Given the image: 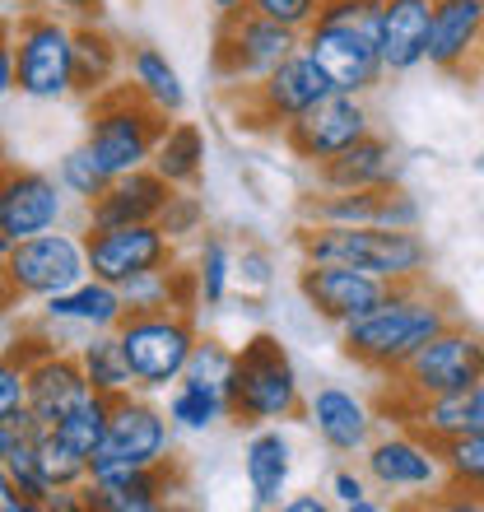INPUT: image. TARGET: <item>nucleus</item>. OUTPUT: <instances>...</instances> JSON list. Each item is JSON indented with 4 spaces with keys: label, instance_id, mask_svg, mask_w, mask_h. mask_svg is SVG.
Returning a JSON list of instances; mask_svg holds the SVG:
<instances>
[{
    "label": "nucleus",
    "instance_id": "obj_2",
    "mask_svg": "<svg viewBox=\"0 0 484 512\" xmlns=\"http://www.w3.org/2000/svg\"><path fill=\"white\" fill-rule=\"evenodd\" d=\"M298 261H345L387 284H415L429 275V243L419 229H387V224H298Z\"/></svg>",
    "mask_w": 484,
    "mask_h": 512
},
{
    "label": "nucleus",
    "instance_id": "obj_4",
    "mask_svg": "<svg viewBox=\"0 0 484 512\" xmlns=\"http://www.w3.org/2000/svg\"><path fill=\"white\" fill-rule=\"evenodd\" d=\"M308 410L303 401V382L298 368L289 359V350L280 345V336H252L233 359L229 373V419L233 424H284Z\"/></svg>",
    "mask_w": 484,
    "mask_h": 512
},
{
    "label": "nucleus",
    "instance_id": "obj_9",
    "mask_svg": "<svg viewBox=\"0 0 484 512\" xmlns=\"http://www.w3.org/2000/svg\"><path fill=\"white\" fill-rule=\"evenodd\" d=\"M5 294L10 298H52L89 275L84 233L47 229L38 238H19L5 247Z\"/></svg>",
    "mask_w": 484,
    "mask_h": 512
},
{
    "label": "nucleus",
    "instance_id": "obj_24",
    "mask_svg": "<svg viewBox=\"0 0 484 512\" xmlns=\"http://www.w3.org/2000/svg\"><path fill=\"white\" fill-rule=\"evenodd\" d=\"M294 475V443L280 424H256L242 447V480L252 494V508H280Z\"/></svg>",
    "mask_w": 484,
    "mask_h": 512
},
{
    "label": "nucleus",
    "instance_id": "obj_44",
    "mask_svg": "<svg viewBox=\"0 0 484 512\" xmlns=\"http://www.w3.org/2000/svg\"><path fill=\"white\" fill-rule=\"evenodd\" d=\"M42 10H56V14H66V19H103V0H38Z\"/></svg>",
    "mask_w": 484,
    "mask_h": 512
},
{
    "label": "nucleus",
    "instance_id": "obj_47",
    "mask_svg": "<svg viewBox=\"0 0 484 512\" xmlns=\"http://www.w3.org/2000/svg\"><path fill=\"white\" fill-rule=\"evenodd\" d=\"M210 10L215 14H242V10H252V0H210Z\"/></svg>",
    "mask_w": 484,
    "mask_h": 512
},
{
    "label": "nucleus",
    "instance_id": "obj_42",
    "mask_svg": "<svg viewBox=\"0 0 484 512\" xmlns=\"http://www.w3.org/2000/svg\"><path fill=\"white\" fill-rule=\"evenodd\" d=\"M28 410V368L5 354L0 364V419H19Z\"/></svg>",
    "mask_w": 484,
    "mask_h": 512
},
{
    "label": "nucleus",
    "instance_id": "obj_29",
    "mask_svg": "<svg viewBox=\"0 0 484 512\" xmlns=\"http://www.w3.org/2000/svg\"><path fill=\"white\" fill-rule=\"evenodd\" d=\"M121 66H126V47L98 19H80L75 24V94L98 98L117 84Z\"/></svg>",
    "mask_w": 484,
    "mask_h": 512
},
{
    "label": "nucleus",
    "instance_id": "obj_37",
    "mask_svg": "<svg viewBox=\"0 0 484 512\" xmlns=\"http://www.w3.org/2000/svg\"><path fill=\"white\" fill-rule=\"evenodd\" d=\"M56 177H61V187H66V196H75L80 205L98 201L103 191H108L112 173L98 163V154L89 145H75L61 154V163H56Z\"/></svg>",
    "mask_w": 484,
    "mask_h": 512
},
{
    "label": "nucleus",
    "instance_id": "obj_33",
    "mask_svg": "<svg viewBox=\"0 0 484 512\" xmlns=\"http://www.w3.org/2000/svg\"><path fill=\"white\" fill-rule=\"evenodd\" d=\"M168 419L182 433H205L215 429L219 419H229V391L201 387V382H177L168 391Z\"/></svg>",
    "mask_w": 484,
    "mask_h": 512
},
{
    "label": "nucleus",
    "instance_id": "obj_1",
    "mask_svg": "<svg viewBox=\"0 0 484 512\" xmlns=\"http://www.w3.org/2000/svg\"><path fill=\"white\" fill-rule=\"evenodd\" d=\"M443 326H452V308L443 294H433L424 280L391 284L387 298L373 312H363L359 322L340 331L345 359L359 364L363 373L377 378H401V368L429 345Z\"/></svg>",
    "mask_w": 484,
    "mask_h": 512
},
{
    "label": "nucleus",
    "instance_id": "obj_43",
    "mask_svg": "<svg viewBox=\"0 0 484 512\" xmlns=\"http://www.w3.org/2000/svg\"><path fill=\"white\" fill-rule=\"evenodd\" d=\"M238 275L242 280H252V289L261 294L270 284V256L261 252V247H242V256H238Z\"/></svg>",
    "mask_w": 484,
    "mask_h": 512
},
{
    "label": "nucleus",
    "instance_id": "obj_45",
    "mask_svg": "<svg viewBox=\"0 0 484 512\" xmlns=\"http://www.w3.org/2000/svg\"><path fill=\"white\" fill-rule=\"evenodd\" d=\"M466 433H484V378L466 391Z\"/></svg>",
    "mask_w": 484,
    "mask_h": 512
},
{
    "label": "nucleus",
    "instance_id": "obj_18",
    "mask_svg": "<svg viewBox=\"0 0 484 512\" xmlns=\"http://www.w3.org/2000/svg\"><path fill=\"white\" fill-rule=\"evenodd\" d=\"M61 215H66L61 177L38 173V168H5L0 177V247L61 229Z\"/></svg>",
    "mask_w": 484,
    "mask_h": 512
},
{
    "label": "nucleus",
    "instance_id": "obj_39",
    "mask_svg": "<svg viewBox=\"0 0 484 512\" xmlns=\"http://www.w3.org/2000/svg\"><path fill=\"white\" fill-rule=\"evenodd\" d=\"M233 359H238V350H229V345H219V340H210V336L196 340V354H191L187 378H182V382H201V387H219V391H229Z\"/></svg>",
    "mask_w": 484,
    "mask_h": 512
},
{
    "label": "nucleus",
    "instance_id": "obj_40",
    "mask_svg": "<svg viewBox=\"0 0 484 512\" xmlns=\"http://www.w3.org/2000/svg\"><path fill=\"white\" fill-rule=\"evenodd\" d=\"M326 0H252L256 14H266V19H275V24L294 28V33H308L312 24H317V14H322Z\"/></svg>",
    "mask_w": 484,
    "mask_h": 512
},
{
    "label": "nucleus",
    "instance_id": "obj_26",
    "mask_svg": "<svg viewBox=\"0 0 484 512\" xmlns=\"http://www.w3.org/2000/svg\"><path fill=\"white\" fill-rule=\"evenodd\" d=\"M177 475L173 461L163 466H140V471L121 475V480H108V485H80L84 512H159L163 503L173 499Z\"/></svg>",
    "mask_w": 484,
    "mask_h": 512
},
{
    "label": "nucleus",
    "instance_id": "obj_23",
    "mask_svg": "<svg viewBox=\"0 0 484 512\" xmlns=\"http://www.w3.org/2000/svg\"><path fill=\"white\" fill-rule=\"evenodd\" d=\"M429 33L433 0H387L382 5V28H377L387 75H410V70L429 66Z\"/></svg>",
    "mask_w": 484,
    "mask_h": 512
},
{
    "label": "nucleus",
    "instance_id": "obj_27",
    "mask_svg": "<svg viewBox=\"0 0 484 512\" xmlns=\"http://www.w3.org/2000/svg\"><path fill=\"white\" fill-rule=\"evenodd\" d=\"M317 182L331 191H359V187H391L401 182V154L382 135H363L336 159L317 163Z\"/></svg>",
    "mask_w": 484,
    "mask_h": 512
},
{
    "label": "nucleus",
    "instance_id": "obj_36",
    "mask_svg": "<svg viewBox=\"0 0 484 512\" xmlns=\"http://www.w3.org/2000/svg\"><path fill=\"white\" fill-rule=\"evenodd\" d=\"M108 419H112V401L94 391L80 410H70V415L61 419V424H52V429H56V438H61L66 447H75L80 457L94 461V452L103 447V438H108Z\"/></svg>",
    "mask_w": 484,
    "mask_h": 512
},
{
    "label": "nucleus",
    "instance_id": "obj_22",
    "mask_svg": "<svg viewBox=\"0 0 484 512\" xmlns=\"http://www.w3.org/2000/svg\"><path fill=\"white\" fill-rule=\"evenodd\" d=\"M24 368H28V410L47 429L61 424L70 410H80L94 396V382L84 378V364L75 350H52Z\"/></svg>",
    "mask_w": 484,
    "mask_h": 512
},
{
    "label": "nucleus",
    "instance_id": "obj_21",
    "mask_svg": "<svg viewBox=\"0 0 484 512\" xmlns=\"http://www.w3.org/2000/svg\"><path fill=\"white\" fill-rule=\"evenodd\" d=\"M484 56V0H433L429 66L443 75H471Z\"/></svg>",
    "mask_w": 484,
    "mask_h": 512
},
{
    "label": "nucleus",
    "instance_id": "obj_28",
    "mask_svg": "<svg viewBox=\"0 0 484 512\" xmlns=\"http://www.w3.org/2000/svg\"><path fill=\"white\" fill-rule=\"evenodd\" d=\"M121 298H126V312H196L201 308V280H196V266H159L135 275L131 284H121Z\"/></svg>",
    "mask_w": 484,
    "mask_h": 512
},
{
    "label": "nucleus",
    "instance_id": "obj_35",
    "mask_svg": "<svg viewBox=\"0 0 484 512\" xmlns=\"http://www.w3.org/2000/svg\"><path fill=\"white\" fill-rule=\"evenodd\" d=\"M447 494H466V503L484 489V433H457L443 443Z\"/></svg>",
    "mask_w": 484,
    "mask_h": 512
},
{
    "label": "nucleus",
    "instance_id": "obj_48",
    "mask_svg": "<svg viewBox=\"0 0 484 512\" xmlns=\"http://www.w3.org/2000/svg\"><path fill=\"white\" fill-rule=\"evenodd\" d=\"M471 503H475V508H484V489H480V494H475V499H471Z\"/></svg>",
    "mask_w": 484,
    "mask_h": 512
},
{
    "label": "nucleus",
    "instance_id": "obj_12",
    "mask_svg": "<svg viewBox=\"0 0 484 512\" xmlns=\"http://www.w3.org/2000/svg\"><path fill=\"white\" fill-rule=\"evenodd\" d=\"M480 378H484V336H475V331L452 322L401 368V378H391V382L424 401V396L471 391Z\"/></svg>",
    "mask_w": 484,
    "mask_h": 512
},
{
    "label": "nucleus",
    "instance_id": "obj_25",
    "mask_svg": "<svg viewBox=\"0 0 484 512\" xmlns=\"http://www.w3.org/2000/svg\"><path fill=\"white\" fill-rule=\"evenodd\" d=\"M42 317H52V322H66L84 336H94V331H117L121 317H126V298H121L117 284L98 280V275H84L80 284H70L61 294L42 298Z\"/></svg>",
    "mask_w": 484,
    "mask_h": 512
},
{
    "label": "nucleus",
    "instance_id": "obj_41",
    "mask_svg": "<svg viewBox=\"0 0 484 512\" xmlns=\"http://www.w3.org/2000/svg\"><path fill=\"white\" fill-rule=\"evenodd\" d=\"M368 489H373V480L363 471H350V466L331 475V503L345 512H382V503L368 499Z\"/></svg>",
    "mask_w": 484,
    "mask_h": 512
},
{
    "label": "nucleus",
    "instance_id": "obj_3",
    "mask_svg": "<svg viewBox=\"0 0 484 512\" xmlns=\"http://www.w3.org/2000/svg\"><path fill=\"white\" fill-rule=\"evenodd\" d=\"M163 131H168V112L149 103L131 80L112 84L98 98H89V126H84V145L98 154V163L112 177L135 173L154 163Z\"/></svg>",
    "mask_w": 484,
    "mask_h": 512
},
{
    "label": "nucleus",
    "instance_id": "obj_10",
    "mask_svg": "<svg viewBox=\"0 0 484 512\" xmlns=\"http://www.w3.org/2000/svg\"><path fill=\"white\" fill-rule=\"evenodd\" d=\"M363 475L382 494H415V499H438L447 489L443 447L415 429H391L363 447Z\"/></svg>",
    "mask_w": 484,
    "mask_h": 512
},
{
    "label": "nucleus",
    "instance_id": "obj_38",
    "mask_svg": "<svg viewBox=\"0 0 484 512\" xmlns=\"http://www.w3.org/2000/svg\"><path fill=\"white\" fill-rule=\"evenodd\" d=\"M159 229L173 238V243H187V238H205V201L196 196V187H177L173 201L163 205Z\"/></svg>",
    "mask_w": 484,
    "mask_h": 512
},
{
    "label": "nucleus",
    "instance_id": "obj_16",
    "mask_svg": "<svg viewBox=\"0 0 484 512\" xmlns=\"http://www.w3.org/2000/svg\"><path fill=\"white\" fill-rule=\"evenodd\" d=\"M303 52L326 70V80L336 84V94H368L382 84L387 66H382V47L373 33L363 28H345V24H317L303 33Z\"/></svg>",
    "mask_w": 484,
    "mask_h": 512
},
{
    "label": "nucleus",
    "instance_id": "obj_17",
    "mask_svg": "<svg viewBox=\"0 0 484 512\" xmlns=\"http://www.w3.org/2000/svg\"><path fill=\"white\" fill-rule=\"evenodd\" d=\"M298 219L308 224H387V229H419V201L401 182L359 191H312L298 201Z\"/></svg>",
    "mask_w": 484,
    "mask_h": 512
},
{
    "label": "nucleus",
    "instance_id": "obj_7",
    "mask_svg": "<svg viewBox=\"0 0 484 512\" xmlns=\"http://www.w3.org/2000/svg\"><path fill=\"white\" fill-rule=\"evenodd\" d=\"M117 340L131 364L135 391H168L187 378V364L196 354V312H126L117 326Z\"/></svg>",
    "mask_w": 484,
    "mask_h": 512
},
{
    "label": "nucleus",
    "instance_id": "obj_20",
    "mask_svg": "<svg viewBox=\"0 0 484 512\" xmlns=\"http://www.w3.org/2000/svg\"><path fill=\"white\" fill-rule=\"evenodd\" d=\"M173 182L159 177L154 168H135L108 182L98 201L84 205V224L89 229H112V224H159L163 205L173 201Z\"/></svg>",
    "mask_w": 484,
    "mask_h": 512
},
{
    "label": "nucleus",
    "instance_id": "obj_11",
    "mask_svg": "<svg viewBox=\"0 0 484 512\" xmlns=\"http://www.w3.org/2000/svg\"><path fill=\"white\" fill-rule=\"evenodd\" d=\"M336 94V84L326 80V70L298 47L284 66H275L261 84L242 89L238 117L256 131H284L289 122H298L308 108H317L322 98Z\"/></svg>",
    "mask_w": 484,
    "mask_h": 512
},
{
    "label": "nucleus",
    "instance_id": "obj_34",
    "mask_svg": "<svg viewBox=\"0 0 484 512\" xmlns=\"http://www.w3.org/2000/svg\"><path fill=\"white\" fill-rule=\"evenodd\" d=\"M233 275H238V256L233 247L219 238V233H205L196 243V280H201V308H219L233 289Z\"/></svg>",
    "mask_w": 484,
    "mask_h": 512
},
{
    "label": "nucleus",
    "instance_id": "obj_14",
    "mask_svg": "<svg viewBox=\"0 0 484 512\" xmlns=\"http://www.w3.org/2000/svg\"><path fill=\"white\" fill-rule=\"evenodd\" d=\"M391 284L368 275L359 266H345V261H298V294L322 322L345 326L359 322L363 312H373L382 298H387Z\"/></svg>",
    "mask_w": 484,
    "mask_h": 512
},
{
    "label": "nucleus",
    "instance_id": "obj_13",
    "mask_svg": "<svg viewBox=\"0 0 484 512\" xmlns=\"http://www.w3.org/2000/svg\"><path fill=\"white\" fill-rule=\"evenodd\" d=\"M84 252H89V275L108 284H131L135 275L177 261V243L159 224H112V229H89L84 224Z\"/></svg>",
    "mask_w": 484,
    "mask_h": 512
},
{
    "label": "nucleus",
    "instance_id": "obj_15",
    "mask_svg": "<svg viewBox=\"0 0 484 512\" xmlns=\"http://www.w3.org/2000/svg\"><path fill=\"white\" fill-rule=\"evenodd\" d=\"M363 135H373V117L363 108V98L359 94H331V98H322L317 108L303 112L298 122L284 126L280 140L294 159L317 168V163L336 159V154H345L350 145H359Z\"/></svg>",
    "mask_w": 484,
    "mask_h": 512
},
{
    "label": "nucleus",
    "instance_id": "obj_32",
    "mask_svg": "<svg viewBox=\"0 0 484 512\" xmlns=\"http://www.w3.org/2000/svg\"><path fill=\"white\" fill-rule=\"evenodd\" d=\"M75 354H80L84 378L94 382L98 396L117 401V396H126V391H135L131 364H126V350H121L117 331H94V336H84V345Z\"/></svg>",
    "mask_w": 484,
    "mask_h": 512
},
{
    "label": "nucleus",
    "instance_id": "obj_30",
    "mask_svg": "<svg viewBox=\"0 0 484 512\" xmlns=\"http://www.w3.org/2000/svg\"><path fill=\"white\" fill-rule=\"evenodd\" d=\"M126 80H131L149 103H159L168 117H177V112L187 108V84H182L177 66L159 52V47H149V42L126 47Z\"/></svg>",
    "mask_w": 484,
    "mask_h": 512
},
{
    "label": "nucleus",
    "instance_id": "obj_31",
    "mask_svg": "<svg viewBox=\"0 0 484 512\" xmlns=\"http://www.w3.org/2000/svg\"><path fill=\"white\" fill-rule=\"evenodd\" d=\"M205 159H210V145H205V131L196 122H168L159 149H154V173L168 177L173 187H201L205 177Z\"/></svg>",
    "mask_w": 484,
    "mask_h": 512
},
{
    "label": "nucleus",
    "instance_id": "obj_6",
    "mask_svg": "<svg viewBox=\"0 0 484 512\" xmlns=\"http://www.w3.org/2000/svg\"><path fill=\"white\" fill-rule=\"evenodd\" d=\"M173 419L168 405H154L149 391H126L112 401L108 438L89 461V485H108L140 466H163L173 461Z\"/></svg>",
    "mask_w": 484,
    "mask_h": 512
},
{
    "label": "nucleus",
    "instance_id": "obj_19",
    "mask_svg": "<svg viewBox=\"0 0 484 512\" xmlns=\"http://www.w3.org/2000/svg\"><path fill=\"white\" fill-rule=\"evenodd\" d=\"M303 419L312 424L317 443H322L326 452H336V457H363V447L377 438L373 433L377 429L373 405L363 401V396H354V391H345V387H317L308 396Z\"/></svg>",
    "mask_w": 484,
    "mask_h": 512
},
{
    "label": "nucleus",
    "instance_id": "obj_5",
    "mask_svg": "<svg viewBox=\"0 0 484 512\" xmlns=\"http://www.w3.org/2000/svg\"><path fill=\"white\" fill-rule=\"evenodd\" d=\"M5 42L14 47V75L24 98L56 103L75 94V19L56 10H24L5 24Z\"/></svg>",
    "mask_w": 484,
    "mask_h": 512
},
{
    "label": "nucleus",
    "instance_id": "obj_46",
    "mask_svg": "<svg viewBox=\"0 0 484 512\" xmlns=\"http://www.w3.org/2000/svg\"><path fill=\"white\" fill-rule=\"evenodd\" d=\"M284 508L289 512H326L331 499H322V494H294V499H284Z\"/></svg>",
    "mask_w": 484,
    "mask_h": 512
},
{
    "label": "nucleus",
    "instance_id": "obj_49",
    "mask_svg": "<svg viewBox=\"0 0 484 512\" xmlns=\"http://www.w3.org/2000/svg\"><path fill=\"white\" fill-rule=\"evenodd\" d=\"M475 168H480V173H484V154H480V159H475Z\"/></svg>",
    "mask_w": 484,
    "mask_h": 512
},
{
    "label": "nucleus",
    "instance_id": "obj_8",
    "mask_svg": "<svg viewBox=\"0 0 484 512\" xmlns=\"http://www.w3.org/2000/svg\"><path fill=\"white\" fill-rule=\"evenodd\" d=\"M298 47H303V33L275 24L266 14H256V10L219 14L210 70H215V80L224 84V89H252V84H261L275 66H284Z\"/></svg>",
    "mask_w": 484,
    "mask_h": 512
}]
</instances>
